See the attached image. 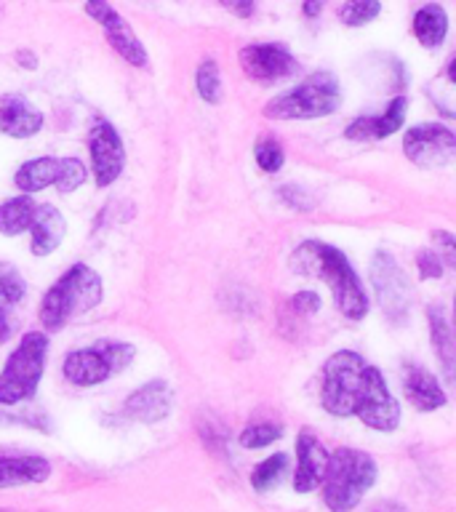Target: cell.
<instances>
[{"mask_svg":"<svg viewBox=\"0 0 456 512\" xmlns=\"http://www.w3.org/2000/svg\"><path fill=\"white\" fill-rule=\"evenodd\" d=\"M403 152L419 168H443L456 158V134L440 123H419L403 136Z\"/></svg>","mask_w":456,"mask_h":512,"instance_id":"obj_8","label":"cell"},{"mask_svg":"<svg viewBox=\"0 0 456 512\" xmlns=\"http://www.w3.org/2000/svg\"><path fill=\"white\" fill-rule=\"evenodd\" d=\"M283 438V427L280 424H251V427H246V430L240 432V443L246 448H264V446H272L275 440Z\"/></svg>","mask_w":456,"mask_h":512,"instance_id":"obj_29","label":"cell"},{"mask_svg":"<svg viewBox=\"0 0 456 512\" xmlns=\"http://www.w3.org/2000/svg\"><path fill=\"white\" fill-rule=\"evenodd\" d=\"M195 88H198V94L203 102L216 104L219 102V96H222V80H219V67L216 62H203L195 72Z\"/></svg>","mask_w":456,"mask_h":512,"instance_id":"obj_27","label":"cell"},{"mask_svg":"<svg viewBox=\"0 0 456 512\" xmlns=\"http://www.w3.org/2000/svg\"><path fill=\"white\" fill-rule=\"evenodd\" d=\"M320 403L328 414L358 416L371 430L392 432L400 424L398 400L392 398L382 371L368 366L358 352L339 350L326 360Z\"/></svg>","mask_w":456,"mask_h":512,"instance_id":"obj_1","label":"cell"},{"mask_svg":"<svg viewBox=\"0 0 456 512\" xmlns=\"http://www.w3.org/2000/svg\"><path fill=\"white\" fill-rule=\"evenodd\" d=\"M43 128V112L19 94L0 96V131L14 139H30Z\"/></svg>","mask_w":456,"mask_h":512,"instance_id":"obj_14","label":"cell"},{"mask_svg":"<svg viewBox=\"0 0 456 512\" xmlns=\"http://www.w3.org/2000/svg\"><path fill=\"white\" fill-rule=\"evenodd\" d=\"M406 110H408V99L406 96H398V99H392L387 104V110L382 115H376V118H355L347 126L344 136L347 139H355V142H368V139H384V136H392L403 126V120H406Z\"/></svg>","mask_w":456,"mask_h":512,"instance_id":"obj_15","label":"cell"},{"mask_svg":"<svg viewBox=\"0 0 456 512\" xmlns=\"http://www.w3.org/2000/svg\"><path fill=\"white\" fill-rule=\"evenodd\" d=\"M88 152H91V166H94V179L99 187H110L126 166V150L123 139L107 120H96L88 136Z\"/></svg>","mask_w":456,"mask_h":512,"instance_id":"obj_10","label":"cell"},{"mask_svg":"<svg viewBox=\"0 0 456 512\" xmlns=\"http://www.w3.org/2000/svg\"><path fill=\"white\" fill-rule=\"evenodd\" d=\"M48 336L43 331H30L22 336V342L11 352V358L0 371V403L16 406L22 400H30L38 392V384L46 371Z\"/></svg>","mask_w":456,"mask_h":512,"instance_id":"obj_6","label":"cell"},{"mask_svg":"<svg viewBox=\"0 0 456 512\" xmlns=\"http://www.w3.org/2000/svg\"><path fill=\"white\" fill-rule=\"evenodd\" d=\"M86 14L91 16L94 22L102 24L104 35H107V43H110L128 64H134V67H147L150 59H147V51H144V46L139 43V38H136V32L131 30V24H128L107 0H86Z\"/></svg>","mask_w":456,"mask_h":512,"instance_id":"obj_9","label":"cell"},{"mask_svg":"<svg viewBox=\"0 0 456 512\" xmlns=\"http://www.w3.org/2000/svg\"><path fill=\"white\" fill-rule=\"evenodd\" d=\"M171 411V387L166 382H147L126 400V414L142 424H155Z\"/></svg>","mask_w":456,"mask_h":512,"instance_id":"obj_16","label":"cell"},{"mask_svg":"<svg viewBox=\"0 0 456 512\" xmlns=\"http://www.w3.org/2000/svg\"><path fill=\"white\" fill-rule=\"evenodd\" d=\"M27 283H24L22 272L16 270L14 264L0 262V315H6L14 304L24 299Z\"/></svg>","mask_w":456,"mask_h":512,"instance_id":"obj_24","label":"cell"},{"mask_svg":"<svg viewBox=\"0 0 456 512\" xmlns=\"http://www.w3.org/2000/svg\"><path fill=\"white\" fill-rule=\"evenodd\" d=\"M254 158H256V166L262 168V171L275 174V171H280V166H283L286 155H283V147H280L275 139H262V142L256 144Z\"/></svg>","mask_w":456,"mask_h":512,"instance_id":"obj_30","label":"cell"},{"mask_svg":"<svg viewBox=\"0 0 456 512\" xmlns=\"http://www.w3.org/2000/svg\"><path fill=\"white\" fill-rule=\"evenodd\" d=\"M51 475V464L43 456H0V488L43 483Z\"/></svg>","mask_w":456,"mask_h":512,"instance_id":"obj_19","label":"cell"},{"mask_svg":"<svg viewBox=\"0 0 456 512\" xmlns=\"http://www.w3.org/2000/svg\"><path fill=\"white\" fill-rule=\"evenodd\" d=\"M374 483L376 462L366 451L336 448L334 454H328L326 472L320 480L323 504L331 512H352Z\"/></svg>","mask_w":456,"mask_h":512,"instance_id":"obj_3","label":"cell"},{"mask_svg":"<svg viewBox=\"0 0 456 512\" xmlns=\"http://www.w3.org/2000/svg\"><path fill=\"white\" fill-rule=\"evenodd\" d=\"M291 307H294L299 315H315L320 310V296L312 294V291H299V294L291 299Z\"/></svg>","mask_w":456,"mask_h":512,"instance_id":"obj_32","label":"cell"},{"mask_svg":"<svg viewBox=\"0 0 456 512\" xmlns=\"http://www.w3.org/2000/svg\"><path fill=\"white\" fill-rule=\"evenodd\" d=\"M342 104V88L334 72H312L291 91H283L267 102L264 115L270 120H312L331 115Z\"/></svg>","mask_w":456,"mask_h":512,"instance_id":"obj_5","label":"cell"},{"mask_svg":"<svg viewBox=\"0 0 456 512\" xmlns=\"http://www.w3.org/2000/svg\"><path fill=\"white\" fill-rule=\"evenodd\" d=\"M291 270L296 275L326 280L334 294V302L344 318L363 320L368 312V296L360 278L347 262V256L339 248L320 243V240H307L296 248L291 256Z\"/></svg>","mask_w":456,"mask_h":512,"instance_id":"obj_2","label":"cell"},{"mask_svg":"<svg viewBox=\"0 0 456 512\" xmlns=\"http://www.w3.org/2000/svg\"><path fill=\"white\" fill-rule=\"evenodd\" d=\"M427 320H430V339L435 352L440 355V363L446 368V376H454V334H451V323L443 307H430L427 310Z\"/></svg>","mask_w":456,"mask_h":512,"instance_id":"obj_22","label":"cell"},{"mask_svg":"<svg viewBox=\"0 0 456 512\" xmlns=\"http://www.w3.org/2000/svg\"><path fill=\"white\" fill-rule=\"evenodd\" d=\"M328 464V451L310 430L299 432L296 438V470H294V491L296 494H310L320 486L323 472Z\"/></svg>","mask_w":456,"mask_h":512,"instance_id":"obj_12","label":"cell"},{"mask_svg":"<svg viewBox=\"0 0 456 512\" xmlns=\"http://www.w3.org/2000/svg\"><path fill=\"white\" fill-rule=\"evenodd\" d=\"M288 470V456L286 454H272L267 456L262 464H256L254 475H251V486L256 491H272L278 486L283 475Z\"/></svg>","mask_w":456,"mask_h":512,"instance_id":"obj_25","label":"cell"},{"mask_svg":"<svg viewBox=\"0 0 456 512\" xmlns=\"http://www.w3.org/2000/svg\"><path fill=\"white\" fill-rule=\"evenodd\" d=\"M323 6H326V0H304V16H310V19H315V16H320V11H323Z\"/></svg>","mask_w":456,"mask_h":512,"instance_id":"obj_36","label":"cell"},{"mask_svg":"<svg viewBox=\"0 0 456 512\" xmlns=\"http://www.w3.org/2000/svg\"><path fill=\"white\" fill-rule=\"evenodd\" d=\"M280 198L286 200L291 208H296V211H307V208H312V200L307 198V192L299 190V187H280Z\"/></svg>","mask_w":456,"mask_h":512,"instance_id":"obj_33","label":"cell"},{"mask_svg":"<svg viewBox=\"0 0 456 512\" xmlns=\"http://www.w3.org/2000/svg\"><path fill=\"white\" fill-rule=\"evenodd\" d=\"M448 32V14L446 8L438 3H427L416 11L414 16V35L424 48H438L446 40Z\"/></svg>","mask_w":456,"mask_h":512,"instance_id":"obj_20","label":"cell"},{"mask_svg":"<svg viewBox=\"0 0 456 512\" xmlns=\"http://www.w3.org/2000/svg\"><path fill=\"white\" fill-rule=\"evenodd\" d=\"M64 232H67V224H64V216L59 214V208L51 206V203L35 206V214H32L30 222L32 254L48 256L51 251H56L62 246Z\"/></svg>","mask_w":456,"mask_h":512,"instance_id":"obj_18","label":"cell"},{"mask_svg":"<svg viewBox=\"0 0 456 512\" xmlns=\"http://www.w3.org/2000/svg\"><path fill=\"white\" fill-rule=\"evenodd\" d=\"M416 267H419V275L424 280H438L443 275V262H440L438 251H419Z\"/></svg>","mask_w":456,"mask_h":512,"instance_id":"obj_31","label":"cell"},{"mask_svg":"<svg viewBox=\"0 0 456 512\" xmlns=\"http://www.w3.org/2000/svg\"><path fill=\"white\" fill-rule=\"evenodd\" d=\"M62 374L75 387H96V384L107 382L110 376H115L110 360H107L99 344L70 352L62 363Z\"/></svg>","mask_w":456,"mask_h":512,"instance_id":"obj_13","label":"cell"},{"mask_svg":"<svg viewBox=\"0 0 456 512\" xmlns=\"http://www.w3.org/2000/svg\"><path fill=\"white\" fill-rule=\"evenodd\" d=\"M224 8H230L232 14L240 16V19H248V16L254 14L256 0H219Z\"/></svg>","mask_w":456,"mask_h":512,"instance_id":"obj_34","label":"cell"},{"mask_svg":"<svg viewBox=\"0 0 456 512\" xmlns=\"http://www.w3.org/2000/svg\"><path fill=\"white\" fill-rule=\"evenodd\" d=\"M435 238L443 243L446 248V262L456 264V248H454V238H451V232H435Z\"/></svg>","mask_w":456,"mask_h":512,"instance_id":"obj_35","label":"cell"},{"mask_svg":"<svg viewBox=\"0 0 456 512\" xmlns=\"http://www.w3.org/2000/svg\"><path fill=\"white\" fill-rule=\"evenodd\" d=\"M102 302V278L86 264H72L40 302V323L46 331H62L67 320L94 310Z\"/></svg>","mask_w":456,"mask_h":512,"instance_id":"obj_4","label":"cell"},{"mask_svg":"<svg viewBox=\"0 0 456 512\" xmlns=\"http://www.w3.org/2000/svg\"><path fill=\"white\" fill-rule=\"evenodd\" d=\"M86 182V166L78 158H59V176H56V190L67 195L75 192L80 184Z\"/></svg>","mask_w":456,"mask_h":512,"instance_id":"obj_28","label":"cell"},{"mask_svg":"<svg viewBox=\"0 0 456 512\" xmlns=\"http://www.w3.org/2000/svg\"><path fill=\"white\" fill-rule=\"evenodd\" d=\"M32 214H35V200L30 195H16L0 206V232L3 235H22L30 230Z\"/></svg>","mask_w":456,"mask_h":512,"instance_id":"obj_23","label":"cell"},{"mask_svg":"<svg viewBox=\"0 0 456 512\" xmlns=\"http://www.w3.org/2000/svg\"><path fill=\"white\" fill-rule=\"evenodd\" d=\"M371 286L384 315L395 323H403L411 312V280L400 270V264L384 251H379L371 262Z\"/></svg>","mask_w":456,"mask_h":512,"instance_id":"obj_7","label":"cell"},{"mask_svg":"<svg viewBox=\"0 0 456 512\" xmlns=\"http://www.w3.org/2000/svg\"><path fill=\"white\" fill-rule=\"evenodd\" d=\"M374 512H406V507H400V504H392V502H384V504H376Z\"/></svg>","mask_w":456,"mask_h":512,"instance_id":"obj_38","label":"cell"},{"mask_svg":"<svg viewBox=\"0 0 456 512\" xmlns=\"http://www.w3.org/2000/svg\"><path fill=\"white\" fill-rule=\"evenodd\" d=\"M16 62L22 64L24 70H35V67H38V56L30 54V51H19V54H16Z\"/></svg>","mask_w":456,"mask_h":512,"instance_id":"obj_37","label":"cell"},{"mask_svg":"<svg viewBox=\"0 0 456 512\" xmlns=\"http://www.w3.org/2000/svg\"><path fill=\"white\" fill-rule=\"evenodd\" d=\"M56 176H59V158H35L19 166L14 182L24 195H30L56 184Z\"/></svg>","mask_w":456,"mask_h":512,"instance_id":"obj_21","label":"cell"},{"mask_svg":"<svg viewBox=\"0 0 456 512\" xmlns=\"http://www.w3.org/2000/svg\"><path fill=\"white\" fill-rule=\"evenodd\" d=\"M382 11V3L379 0H347L342 8H339V19H342L347 27H363V24L374 22L376 16Z\"/></svg>","mask_w":456,"mask_h":512,"instance_id":"obj_26","label":"cell"},{"mask_svg":"<svg viewBox=\"0 0 456 512\" xmlns=\"http://www.w3.org/2000/svg\"><path fill=\"white\" fill-rule=\"evenodd\" d=\"M240 67L248 78L256 83H280V80L291 78L299 64L291 56V51L278 43H256V46H246L240 51Z\"/></svg>","mask_w":456,"mask_h":512,"instance_id":"obj_11","label":"cell"},{"mask_svg":"<svg viewBox=\"0 0 456 512\" xmlns=\"http://www.w3.org/2000/svg\"><path fill=\"white\" fill-rule=\"evenodd\" d=\"M403 392H406L408 403L424 414L446 406V392L438 384V379L427 368L414 366V363L403 368Z\"/></svg>","mask_w":456,"mask_h":512,"instance_id":"obj_17","label":"cell"}]
</instances>
